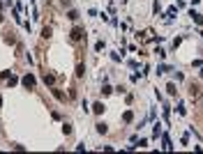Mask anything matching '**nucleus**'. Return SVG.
Wrapping results in <instances>:
<instances>
[{
	"label": "nucleus",
	"mask_w": 203,
	"mask_h": 154,
	"mask_svg": "<svg viewBox=\"0 0 203 154\" xmlns=\"http://www.w3.org/2000/svg\"><path fill=\"white\" fill-rule=\"evenodd\" d=\"M199 92H201V87L196 85V83H194V85H192V87H189V94H192V97H196V94H199Z\"/></svg>",
	"instance_id": "6"
},
{
	"label": "nucleus",
	"mask_w": 203,
	"mask_h": 154,
	"mask_svg": "<svg viewBox=\"0 0 203 154\" xmlns=\"http://www.w3.org/2000/svg\"><path fill=\"white\" fill-rule=\"evenodd\" d=\"M44 83L46 85H53V83H55V76H53V74H44Z\"/></svg>",
	"instance_id": "4"
},
{
	"label": "nucleus",
	"mask_w": 203,
	"mask_h": 154,
	"mask_svg": "<svg viewBox=\"0 0 203 154\" xmlns=\"http://www.w3.org/2000/svg\"><path fill=\"white\" fill-rule=\"evenodd\" d=\"M83 74H86V67H83V65L79 62V65H76V76H79V78H83Z\"/></svg>",
	"instance_id": "5"
},
{
	"label": "nucleus",
	"mask_w": 203,
	"mask_h": 154,
	"mask_svg": "<svg viewBox=\"0 0 203 154\" xmlns=\"http://www.w3.org/2000/svg\"><path fill=\"white\" fill-rule=\"evenodd\" d=\"M166 92H168V94H176V85H173V83H171V85L166 87Z\"/></svg>",
	"instance_id": "12"
},
{
	"label": "nucleus",
	"mask_w": 203,
	"mask_h": 154,
	"mask_svg": "<svg viewBox=\"0 0 203 154\" xmlns=\"http://www.w3.org/2000/svg\"><path fill=\"white\" fill-rule=\"evenodd\" d=\"M42 37H51V28H44V30H42Z\"/></svg>",
	"instance_id": "11"
},
{
	"label": "nucleus",
	"mask_w": 203,
	"mask_h": 154,
	"mask_svg": "<svg viewBox=\"0 0 203 154\" xmlns=\"http://www.w3.org/2000/svg\"><path fill=\"white\" fill-rule=\"evenodd\" d=\"M67 16H69L72 21H76V18H79V12H76V9H69V14H67Z\"/></svg>",
	"instance_id": "8"
},
{
	"label": "nucleus",
	"mask_w": 203,
	"mask_h": 154,
	"mask_svg": "<svg viewBox=\"0 0 203 154\" xmlns=\"http://www.w3.org/2000/svg\"><path fill=\"white\" fill-rule=\"evenodd\" d=\"M132 117H134V115H132V111H127V113L123 115V120H125V122H132Z\"/></svg>",
	"instance_id": "9"
},
{
	"label": "nucleus",
	"mask_w": 203,
	"mask_h": 154,
	"mask_svg": "<svg viewBox=\"0 0 203 154\" xmlns=\"http://www.w3.org/2000/svg\"><path fill=\"white\" fill-rule=\"evenodd\" d=\"M92 113H97V115H102V113H104V103H95V106H92Z\"/></svg>",
	"instance_id": "3"
},
{
	"label": "nucleus",
	"mask_w": 203,
	"mask_h": 154,
	"mask_svg": "<svg viewBox=\"0 0 203 154\" xmlns=\"http://www.w3.org/2000/svg\"><path fill=\"white\" fill-rule=\"evenodd\" d=\"M69 37H72V42H79V39H83V37H86V30H83V28H74Z\"/></svg>",
	"instance_id": "1"
},
{
	"label": "nucleus",
	"mask_w": 203,
	"mask_h": 154,
	"mask_svg": "<svg viewBox=\"0 0 203 154\" xmlns=\"http://www.w3.org/2000/svg\"><path fill=\"white\" fill-rule=\"evenodd\" d=\"M97 131H99V133H106L109 129H106V124H97Z\"/></svg>",
	"instance_id": "10"
},
{
	"label": "nucleus",
	"mask_w": 203,
	"mask_h": 154,
	"mask_svg": "<svg viewBox=\"0 0 203 154\" xmlns=\"http://www.w3.org/2000/svg\"><path fill=\"white\" fill-rule=\"evenodd\" d=\"M23 85H26V87H35V78L30 76V74H28V76H23Z\"/></svg>",
	"instance_id": "2"
},
{
	"label": "nucleus",
	"mask_w": 203,
	"mask_h": 154,
	"mask_svg": "<svg viewBox=\"0 0 203 154\" xmlns=\"http://www.w3.org/2000/svg\"><path fill=\"white\" fill-rule=\"evenodd\" d=\"M53 97H55L58 101H65V94H62L60 90H53Z\"/></svg>",
	"instance_id": "7"
}]
</instances>
